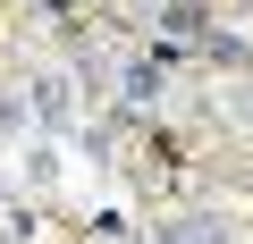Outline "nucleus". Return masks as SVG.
I'll list each match as a JSON object with an SVG mask.
<instances>
[{"instance_id": "obj_1", "label": "nucleus", "mask_w": 253, "mask_h": 244, "mask_svg": "<svg viewBox=\"0 0 253 244\" xmlns=\"http://www.w3.org/2000/svg\"><path fill=\"white\" fill-rule=\"evenodd\" d=\"M26 101H34L42 127H76V93H68V76H34V84H26Z\"/></svg>"}, {"instance_id": "obj_2", "label": "nucleus", "mask_w": 253, "mask_h": 244, "mask_svg": "<svg viewBox=\"0 0 253 244\" xmlns=\"http://www.w3.org/2000/svg\"><path fill=\"white\" fill-rule=\"evenodd\" d=\"M144 244H228V219H211V210H203V219H169V227L144 236Z\"/></svg>"}]
</instances>
